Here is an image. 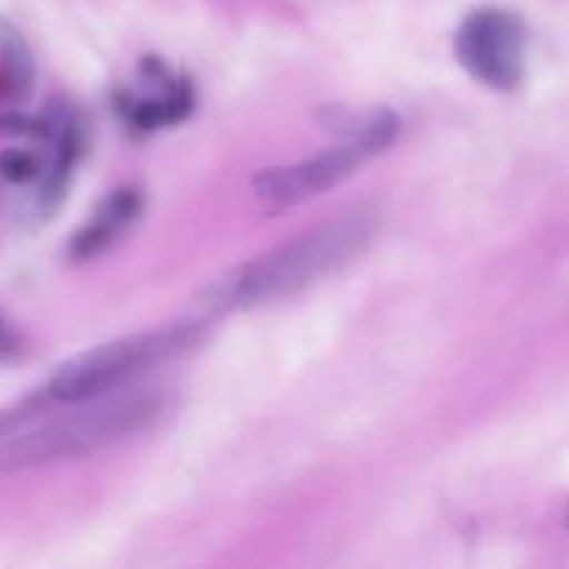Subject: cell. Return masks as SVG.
<instances>
[{"label": "cell", "instance_id": "3957f363", "mask_svg": "<svg viewBox=\"0 0 569 569\" xmlns=\"http://www.w3.org/2000/svg\"><path fill=\"white\" fill-rule=\"evenodd\" d=\"M342 142L322 153L256 176L253 192L261 206L270 211L292 209L342 183L367 159L392 148L400 133V117L387 109L372 114H348L342 117Z\"/></svg>", "mask_w": 569, "mask_h": 569}, {"label": "cell", "instance_id": "277c9868", "mask_svg": "<svg viewBox=\"0 0 569 569\" xmlns=\"http://www.w3.org/2000/svg\"><path fill=\"white\" fill-rule=\"evenodd\" d=\"M200 337H203L200 322H183V326L156 328V331L98 345L67 359L42 392L48 395L50 403H87L103 398L150 367L187 353L200 342Z\"/></svg>", "mask_w": 569, "mask_h": 569}, {"label": "cell", "instance_id": "30bf717a", "mask_svg": "<svg viewBox=\"0 0 569 569\" xmlns=\"http://www.w3.org/2000/svg\"><path fill=\"white\" fill-rule=\"evenodd\" d=\"M22 350H26V342H22L20 331L0 317V361L20 359Z\"/></svg>", "mask_w": 569, "mask_h": 569}, {"label": "cell", "instance_id": "6da1fadb", "mask_svg": "<svg viewBox=\"0 0 569 569\" xmlns=\"http://www.w3.org/2000/svg\"><path fill=\"white\" fill-rule=\"evenodd\" d=\"M376 231L378 214L372 209L345 211L211 281L198 295V309L206 317H220L292 298L342 270L372 242Z\"/></svg>", "mask_w": 569, "mask_h": 569}, {"label": "cell", "instance_id": "8992f818", "mask_svg": "<svg viewBox=\"0 0 569 569\" xmlns=\"http://www.w3.org/2000/svg\"><path fill=\"white\" fill-rule=\"evenodd\" d=\"M194 109V87L187 76L148 56L131 83L114 94V111L133 133H153L178 126Z\"/></svg>", "mask_w": 569, "mask_h": 569}, {"label": "cell", "instance_id": "52a82bcc", "mask_svg": "<svg viewBox=\"0 0 569 569\" xmlns=\"http://www.w3.org/2000/svg\"><path fill=\"white\" fill-rule=\"evenodd\" d=\"M142 192L133 187H120L94 209L92 220L72 237L70 253L72 259H92L103 253L120 239L122 231L133 226V220L142 211Z\"/></svg>", "mask_w": 569, "mask_h": 569}, {"label": "cell", "instance_id": "ba28073f", "mask_svg": "<svg viewBox=\"0 0 569 569\" xmlns=\"http://www.w3.org/2000/svg\"><path fill=\"white\" fill-rule=\"evenodd\" d=\"M33 81V59L20 33L0 20V92L9 103H20Z\"/></svg>", "mask_w": 569, "mask_h": 569}, {"label": "cell", "instance_id": "5b68a950", "mask_svg": "<svg viewBox=\"0 0 569 569\" xmlns=\"http://www.w3.org/2000/svg\"><path fill=\"white\" fill-rule=\"evenodd\" d=\"M526 26L515 11L478 9L465 17L453 39L459 64L483 87L509 92L526 76Z\"/></svg>", "mask_w": 569, "mask_h": 569}, {"label": "cell", "instance_id": "7a4b0ae2", "mask_svg": "<svg viewBox=\"0 0 569 569\" xmlns=\"http://www.w3.org/2000/svg\"><path fill=\"white\" fill-rule=\"evenodd\" d=\"M78 406L81 409L72 415L56 417L6 439L0 445V476L64 465L114 448L133 433L156 426L164 417L167 398L161 392H122Z\"/></svg>", "mask_w": 569, "mask_h": 569}, {"label": "cell", "instance_id": "9c48e42d", "mask_svg": "<svg viewBox=\"0 0 569 569\" xmlns=\"http://www.w3.org/2000/svg\"><path fill=\"white\" fill-rule=\"evenodd\" d=\"M48 403H50L48 395L33 392L28 395V398H22L17 406H11V409L0 411V442L14 437V433L22 431L31 420H37V417L48 409Z\"/></svg>", "mask_w": 569, "mask_h": 569}]
</instances>
